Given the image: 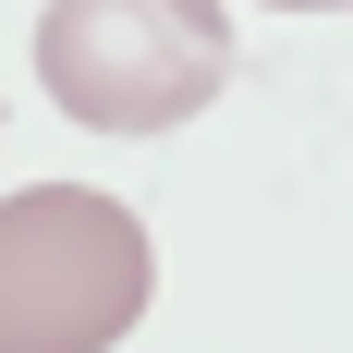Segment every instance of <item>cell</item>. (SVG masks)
<instances>
[{"mask_svg": "<svg viewBox=\"0 0 353 353\" xmlns=\"http://www.w3.org/2000/svg\"><path fill=\"white\" fill-rule=\"evenodd\" d=\"M159 256L146 219L98 183H25L0 195V353H110L146 317Z\"/></svg>", "mask_w": 353, "mask_h": 353, "instance_id": "1", "label": "cell"}, {"mask_svg": "<svg viewBox=\"0 0 353 353\" xmlns=\"http://www.w3.org/2000/svg\"><path fill=\"white\" fill-rule=\"evenodd\" d=\"M232 0H49L37 85L85 134H171L232 85Z\"/></svg>", "mask_w": 353, "mask_h": 353, "instance_id": "2", "label": "cell"}, {"mask_svg": "<svg viewBox=\"0 0 353 353\" xmlns=\"http://www.w3.org/2000/svg\"><path fill=\"white\" fill-rule=\"evenodd\" d=\"M268 12H341V0H268Z\"/></svg>", "mask_w": 353, "mask_h": 353, "instance_id": "3", "label": "cell"}]
</instances>
